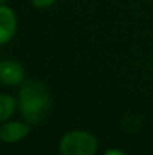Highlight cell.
<instances>
[{
  "label": "cell",
  "mask_w": 153,
  "mask_h": 155,
  "mask_svg": "<svg viewBox=\"0 0 153 155\" xmlns=\"http://www.w3.org/2000/svg\"><path fill=\"white\" fill-rule=\"evenodd\" d=\"M18 105L27 124H41L51 108V95L48 87L38 80L23 81L18 95Z\"/></svg>",
  "instance_id": "1"
},
{
  "label": "cell",
  "mask_w": 153,
  "mask_h": 155,
  "mask_svg": "<svg viewBox=\"0 0 153 155\" xmlns=\"http://www.w3.org/2000/svg\"><path fill=\"white\" fill-rule=\"evenodd\" d=\"M59 151L62 155H95L98 140L87 131H71L62 137Z\"/></svg>",
  "instance_id": "2"
},
{
  "label": "cell",
  "mask_w": 153,
  "mask_h": 155,
  "mask_svg": "<svg viewBox=\"0 0 153 155\" xmlns=\"http://www.w3.org/2000/svg\"><path fill=\"white\" fill-rule=\"evenodd\" d=\"M24 80V69L20 62L3 60L0 62V83L5 86H17Z\"/></svg>",
  "instance_id": "3"
},
{
  "label": "cell",
  "mask_w": 153,
  "mask_h": 155,
  "mask_svg": "<svg viewBox=\"0 0 153 155\" xmlns=\"http://www.w3.org/2000/svg\"><path fill=\"white\" fill-rule=\"evenodd\" d=\"M17 32V17L15 12L5 6L0 5V45L9 42Z\"/></svg>",
  "instance_id": "4"
},
{
  "label": "cell",
  "mask_w": 153,
  "mask_h": 155,
  "mask_svg": "<svg viewBox=\"0 0 153 155\" xmlns=\"http://www.w3.org/2000/svg\"><path fill=\"white\" fill-rule=\"evenodd\" d=\"M30 133L29 124L23 122H8L0 127V140L5 143H15L24 139Z\"/></svg>",
  "instance_id": "5"
},
{
  "label": "cell",
  "mask_w": 153,
  "mask_h": 155,
  "mask_svg": "<svg viewBox=\"0 0 153 155\" xmlns=\"http://www.w3.org/2000/svg\"><path fill=\"white\" fill-rule=\"evenodd\" d=\"M15 107L17 103L11 95H0V124L14 114Z\"/></svg>",
  "instance_id": "6"
},
{
  "label": "cell",
  "mask_w": 153,
  "mask_h": 155,
  "mask_svg": "<svg viewBox=\"0 0 153 155\" xmlns=\"http://www.w3.org/2000/svg\"><path fill=\"white\" fill-rule=\"evenodd\" d=\"M56 0H32V5L35 8H39V9H45V8H50L51 5H54Z\"/></svg>",
  "instance_id": "7"
},
{
  "label": "cell",
  "mask_w": 153,
  "mask_h": 155,
  "mask_svg": "<svg viewBox=\"0 0 153 155\" xmlns=\"http://www.w3.org/2000/svg\"><path fill=\"white\" fill-rule=\"evenodd\" d=\"M105 155H125L122 151H116V149H110V151H107V154Z\"/></svg>",
  "instance_id": "8"
},
{
  "label": "cell",
  "mask_w": 153,
  "mask_h": 155,
  "mask_svg": "<svg viewBox=\"0 0 153 155\" xmlns=\"http://www.w3.org/2000/svg\"><path fill=\"white\" fill-rule=\"evenodd\" d=\"M5 2H8V0H0V5H2V3H5Z\"/></svg>",
  "instance_id": "9"
}]
</instances>
